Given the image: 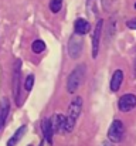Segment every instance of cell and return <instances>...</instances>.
<instances>
[{"label": "cell", "mask_w": 136, "mask_h": 146, "mask_svg": "<svg viewBox=\"0 0 136 146\" xmlns=\"http://www.w3.org/2000/svg\"><path fill=\"white\" fill-rule=\"evenodd\" d=\"M81 109H82V98L81 97H75L70 106H68V115L65 116V121H64V126H62V132L64 133H70L74 126H75V122L81 113Z\"/></svg>", "instance_id": "1"}, {"label": "cell", "mask_w": 136, "mask_h": 146, "mask_svg": "<svg viewBox=\"0 0 136 146\" xmlns=\"http://www.w3.org/2000/svg\"><path fill=\"white\" fill-rule=\"evenodd\" d=\"M84 77H85V65H84V64H80V65H77V67L71 71V74L68 75V80H67V91H68L70 94H74V92L80 88V85L82 84Z\"/></svg>", "instance_id": "2"}, {"label": "cell", "mask_w": 136, "mask_h": 146, "mask_svg": "<svg viewBox=\"0 0 136 146\" xmlns=\"http://www.w3.org/2000/svg\"><path fill=\"white\" fill-rule=\"evenodd\" d=\"M125 135V126H123V122L121 119H115L112 122V125L109 126V131H108V139L113 143H118L122 141Z\"/></svg>", "instance_id": "3"}, {"label": "cell", "mask_w": 136, "mask_h": 146, "mask_svg": "<svg viewBox=\"0 0 136 146\" xmlns=\"http://www.w3.org/2000/svg\"><path fill=\"white\" fill-rule=\"evenodd\" d=\"M21 68H20V61L16 62L14 67V77H13V91H14V99L16 104L20 106L21 101H20V90H21Z\"/></svg>", "instance_id": "4"}, {"label": "cell", "mask_w": 136, "mask_h": 146, "mask_svg": "<svg viewBox=\"0 0 136 146\" xmlns=\"http://www.w3.org/2000/svg\"><path fill=\"white\" fill-rule=\"evenodd\" d=\"M82 47H84V43H82V40L80 38V37H77V36H72L71 38H70V41H68V55L71 57V58H78L80 55H81V52H82Z\"/></svg>", "instance_id": "5"}, {"label": "cell", "mask_w": 136, "mask_h": 146, "mask_svg": "<svg viewBox=\"0 0 136 146\" xmlns=\"http://www.w3.org/2000/svg\"><path fill=\"white\" fill-rule=\"evenodd\" d=\"M102 27H103V21L98 20L94 34H92V57L96 58L99 54V44H101V36H102Z\"/></svg>", "instance_id": "6"}, {"label": "cell", "mask_w": 136, "mask_h": 146, "mask_svg": "<svg viewBox=\"0 0 136 146\" xmlns=\"http://www.w3.org/2000/svg\"><path fill=\"white\" fill-rule=\"evenodd\" d=\"M135 106H136V95H133V94H125L118 101V108L122 112H129Z\"/></svg>", "instance_id": "7"}, {"label": "cell", "mask_w": 136, "mask_h": 146, "mask_svg": "<svg viewBox=\"0 0 136 146\" xmlns=\"http://www.w3.org/2000/svg\"><path fill=\"white\" fill-rule=\"evenodd\" d=\"M74 30H75V34H77V36L88 34V33H90V30H91L90 21H88V20H85V19H78V20H75Z\"/></svg>", "instance_id": "8"}, {"label": "cell", "mask_w": 136, "mask_h": 146, "mask_svg": "<svg viewBox=\"0 0 136 146\" xmlns=\"http://www.w3.org/2000/svg\"><path fill=\"white\" fill-rule=\"evenodd\" d=\"M123 82V71L122 70H116L113 74H112V78H111V91L112 92H118L121 85Z\"/></svg>", "instance_id": "9"}, {"label": "cell", "mask_w": 136, "mask_h": 146, "mask_svg": "<svg viewBox=\"0 0 136 146\" xmlns=\"http://www.w3.org/2000/svg\"><path fill=\"white\" fill-rule=\"evenodd\" d=\"M41 132H43V136L47 141V143H52V135H54V131H52V125H51V119H44L41 122Z\"/></svg>", "instance_id": "10"}, {"label": "cell", "mask_w": 136, "mask_h": 146, "mask_svg": "<svg viewBox=\"0 0 136 146\" xmlns=\"http://www.w3.org/2000/svg\"><path fill=\"white\" fill-rule=\"evenodd\" d=\"M9 112H10V101H9V98H1L0 99V122H1V125L7 119Z\"/></svg>", "instance_id": "11"}, {"label": "cell", "mask_w": 136, "mask_h": 146, "mask_svg": "<svg viewBox=\"0 0 136 146\" xmlns=\"http://www.w3.org/2000/svg\"><path fill=\"white\" fill-rule=\"evenodd\" d=\"M64 121H65V116L61 115V113H55V115L52 116V119H51V125H52V131H54V133L62 132Z\"/></svg>", "instance_id": "12"}, {"label": "cell", "mask_w": 136, "mask_h": 146, "mask_svg": "<svg viewBox=\"0 0 136 146\" xmlns=\"http://www.w3.org/2000/svg\"><path fill=\"white\" fill-rule=\"evenodd\" d=\"M26 131H27V126L26 125H23V126H20L14 133H13V136L9 139V142H7V146H16L19 143V141L23 138V135L26 133Z\"/></svg>", "instance_id": "13"}, {"label": "cell", "mask_w": 136, "mask_h": 146, "mask_svg": "<svg viewBox=\"0 0 136 146\" xmlns=\"http://www.w3.org/2000/svg\"><path fill=\"white\" fill-rule=\"evenodd\" d=\"M31 50L36 52V54H40L45 50V43L43 40H34L33 44H31Z\"/></svg>", "instance_id": "14"}, {"label": "cell", "mask_w": 136, "mask_h": 146, "mask_svg": "<svg viewBox=\"0 0 136 146\" xmlns=\"http://www.w3.org/2000/svg\"><path fill=\"white\" fill-rule=\"evenodd\" d=\"M62 7V0H50V10L52 13H58Z\"/></svg>", "instance_id": "15"}, {"label": "cell", "mask_w": 136, "mask_h": 146, "mask_svg": "<svg viewBox=\"0 0 136 146\" xmlns=\"http://www.w3.org/2000/svg\"><path fill=\"white\" fill-rule=\"evenodd\" d=\"M33 85H34V75H27V78H26V81H24V88H26V91H31V88H33Z\"/></svg>", "instance_id": "16"}, {"label": "cell", "mask_w": 136, "mask_h": 146, "mask_svg": "<svg viewBox=\"0 0 136 146\" xmlns=\"http://www.w3.org/2000/svg\"><path fill=\"white\" fill-rule=\"evenodd\" d=\"M126 26H128L129 29H132V30H136V19H132V20H129V21L126 23Z\"/></svg>", "instance_id": "17"}, {"label": "cell", "mask_w": 136, "mask_h": 146, "mask_svg": "<svg viewBox=\"0 0 136 146\" xmlns=\"http://www.w3.org/2000/svg\"><path fill=\"white\" fill-rule=\"evenodd\" d=\"M102 146H111V145H109L108 142H105V143H102Z\"/></svg>", "instance_id": "18"}, {"label": "cell", "mask_w": 136, "mask_h": 146, "mask_svg": "<svg viewBox=\"0 0 136 146\" xmlns=\"http://www.w3.org/2000/svg\"><path fill=\"white\" fill-rule=\"evenodd\" d=\"M1 126H3V125H1V122H0V128H1Z\"/></svg>", "instance_id": "19"}, {"label": "cell", "mask_w": 136, "mask_h": 146, "mask_svg": "<svg viewBox=\"0 0 136 146\" xmlns=\"http://www.w3.org/2000/svg\"><path fill=\"white\" fill-rule=\"evenodd\" d=\"M135 9H136V3H135Z\"/></svg>", "instance_id": "20"}]
</instances>
